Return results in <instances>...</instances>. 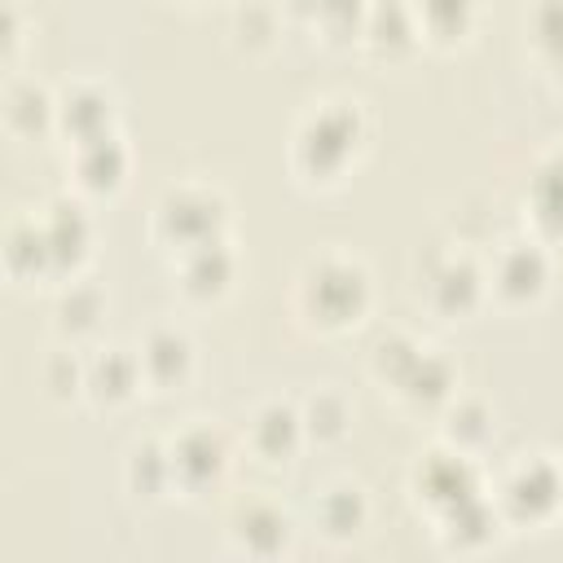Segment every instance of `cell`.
<instances>
[{
	"label": "cell",
	"instance_id": "1",
	"mask_svg": "<svg viewBox=\"0 0 563 563\" xmlns=\"http://www.w3.org/2000/svg\"><path fill=\"white\" fill-rule=\"evenodd\" d=\"M303 290H312V317L321 325H347L343 308L334 303V295H347L356 303H365V273L356 268V260H343V255H325L321 264L312 260V277H303Z\"/></svg>",
	"mask_w": 563,
	"mask_h": 563
}]
</instances>
